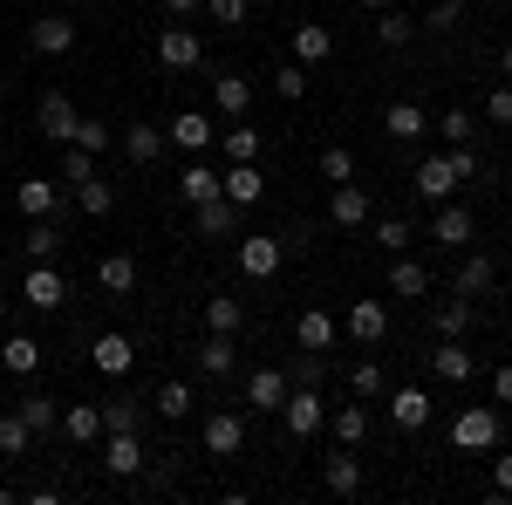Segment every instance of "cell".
I'll return each mask as SVG.
<instances>
[{
	"mask_svg": "<svg viewBox=\"0 0 512 505\" xmlns=\"http://www.w3.org/2000/svg\"><path fill=\"white\" fill-rule=\"evenodd\" d=\"M499 437H506V417H499L492 403L458 410V424H451V444H458V451H499Z\"/></svg>",
	"mask_w": 512,
	"mask_h": 505,
	"instance_id": "cell-1",
	"label": "cell"
},
{
	"mask_svg": "<svg viewBox=\"0 0 512 505\" xmlns=\"http://www.w3.org/2000/svg\"><path fill=\"white\" fill-rule=\"evenodd\" d=\"M280 424H287V437H315V430L328 424V396H321V389H287Z\"/></svg>",
	"mask_w": 512,
	"mask_h": 505,
	"instance_id": "cell-2",
	"label": "cell"
},
{
	"mask_svg": "<svg viewBox=\"0 0 512 505\" xmlns=\"http://www.w3.org/2000/svg\"><path fill=\"white\" fill-rule=\"evenodd\" d=\"M239 226H246V205H233V198H205V205H192V233L198 239H233Z\"/></svg>",
	"mask_w": 512,
	"mask_h": 505,
	"instance_id": "cell-3",
	"label": "cell"
},
{
	"mask_svg": "<svg viewBox=\"0 0 512 505\" xmlns=\"http://www.w3.org/2000/svg\"><path fill=\"white\" fill-rule=\"evenodd\" d=\"M280 260H287V239H274V233L239 239V273H246V280H274Z\"/></svg>",
	"mask_w": 512,
	"mask_h": 505,
	"instance_id": "cell-4",
	"label": "cell"
},
{
	"mask_svg": "<svg viewBox=\"0 0 512 505\" xmlns=\"http://www.w3.org/2000/svg\"><path fill=\"white\" fill-rule=\"evenodd\" d=\"M164 137H171V144H178V151H185V157H205V151H212V144H219V123L205 117V110H178Z\"/></svg>",
	"mask_w": 512,
	"mask_h": 505,
	"instance_id": "cell-5",
	"label": "cell"
},
{
	"mask_svg": "<svg viewBox=\"0 0 512 505\" xmlns=\"http://www.w3.org/2000/svg\"><path fill=\"white\" fill-rule=\"evenodd\" d=\"M410 192L424 198V205H444V198L458 192V164H451V157H424L417 178H410Z\"/></svg>",
	"mask_w": 512,
	"mask_h": 505,
	"instance_id": "cell-6",
	"label": "cell"
},
{
	"mask_svg": "<svg viewBox=\"0 0 512 505\" xmlns=\"http://www.w3.org/2000/svg\"><path fill=\"white\" fill-rule=\"evenodd\" d=\"M21 294H28V308H35V314H55L62 301H69V280L55 273V260H35V273H28Z\"/></svg>",
	"mask_w": 512,
	"mask_h": 505,
	"instance_id": "cell-7",
	"label": "cell"
},
{
	"mask_svg": "<svg viewBox=\"0 0 512 505\" xmlns=\"http://www.w3.org/2000/svg\"><path fill=\"white\" fill-rule=\"evenodd\" d=\"M328 226H342V233H355V226H369V192L362 185H328Z\"/></svg>",
	"mask_w": 512,
	"mask_h": 505,
	"instance_id": "cell-8",
	"label": "cell"
},
{
	"mask_svg": "<svg viewBox=\"0 0 512 505\" xmlns=\"http://www.w3.org/2000/svg\"><path fill=\"white\" fill-rule=\"evenodd\" d=\"M437 219H431V239H437V253H458V246H472V212H465V205H451V198H444V205H431Z\"/></svg>",
	"mask_w": 512,
	"mask_h": 505,
	"instance_id": "cell-9",
	"label": "cell"
},
{
	"mask_svg": "<svg viewBox=\"0 0 512 505\" xmlns=\"http://www.w3.org/2000/svg\"><path fill=\"white\" fill-rule=\"evenodd\" d=\"M349 335L362 342V349H383V335H390V308L376 301V294H362L349 308Z\"/></svg>",
	"mask_w": 512,
	"mask_h": 505,
	"instance_id": "cell-10",
	"label": "cell"
},
{
	"mask_svg": "<svg viewBox=\"0 0 512 505\" xmlns=\"http://www.w3.org/2000/svg\"><path fill=\"white\" fill-rule=\"evenodd\" d=\"M205 451H212V458H239V451H246V417L212 410V417H205Z\"/></svg>",
	"mask_w": 512,
	"mask_h": 505,
	"instance_id": "cell-11",
	"label": "cell"
},
{
	"mask_svg": "<svg viewBox=\"0 0 512 505\" xmlns=\"http://www.w3.org/2000/svg\"><path fill=\"white\" fill-rule=\"evenodd\" d=\"M192 362H198V376H212V383H226L239 369V349H233V335H205L192 349Z\"/></svg>",
	"mask_w": 512,
	"mask_h": 505,
	"instance_id": "cell-12",
	"label": "cell"
},
{
	"mask_svg": "<svg viewBox=\"0 0 512 505\" xmlns=\"http://www.w3.org/2000/svg\"><path fill=\"white\" fill-rule=\"evenodd\" d=\"M28 48H35V55H69V48H76V21H69V14H41L35 28H28Z\"/></svg>",
	"mask_w": 512,
	"mask_h": 505,
	"instance_id": "cell-13",
	"label": "cell"
},
{
	"mask_svg": "<svg viewBox=\"0 0 512 505\" xmlns=\"http://www.w3.org/2000/svg\"><path fill=\"white\" fill-rule=\"evenodd\" d=\"M144 458H151V451H144V437H137V430H110V451H103L110 478H137Z\"/></svg>",
	"mask_w": 512,
	"mask_h": 505,
	"instance_id": "cell-14",
	"label": "cell"
},
{
	"mask_svg": "<svg viewBox=\"0 0 512 505\" xmlns=\"http://www.w3.org/2000/svg\"><path fill=\"white\" fill-rule=\"evenodd\" d=\"M89 362H96V376H130V362H137V342L130 335H96V349H89Z\"/></svg>",
	"mask_w": 512,
	"mask_h": 505,
	"instance_id": "cell-15",
	"label": "cell"
},
{
	"mask_svg": "<svg viewBox=\"0 0 512 505\" xmlns=\"http://www.w3.org/2000/svg\"><path fill=\"white\" fill-rule=\"evenodd\" d=\"M76 103H69V96H62V89H48V96H41V137H48V144H69V137H76Z\"/></svg>",
	"mask_w": 512,
	"mask_h": 505,
	"instance_id": "cell-16",
	"label": "cell"
},
{
	"mask_svg": "<svg viewBox=\"0 0 512 505\" xmlns=\"http://www.w3.org/2000/svg\"><path fill=\"white\" fill-rule=\"evenodd\" d=\"M390 417H396V430H424L431 424V389H417V383L390 389Z\"/></svg>",
	"mask_w": 512,
	"mask_h": 505,
	"instance_id": "cell-17",
	"label": "cell"
},
{
	"mask_svg": "<svg viewBox=\"0 0 512 505\" xmlns=\"http://www.w3.org/2000/svg\"><path fill=\"white\" fill-rule=\"evenodd\" d=\"M164 144H171L164 123H123V157H130V164H158Z\"/></svg>",
	"mask_w": 512,
	"mask_h": 505,
	"instance_id": "cell-18",
	"label": "cell"
},
{
	"mask_svg": "<svg viewBox=\"0 0 512 505\" xmlns=\"http://www.w3.org/2000/svg\"><path fill=\"white\" fill-rule=\"evenodd\" d=\"M287 369H253V376H246V403H253V410H267V417H274L280 403H287Z\"/></svg>",
	"mask_w": 512,
	"mask_h": 505,
	"instance_id": "cell-19",
	"label": "cell"
},
{
	"mask_svg": "<svg viewBox=\"0 0 512 505\" xmlns=\"http://www.w3.org/2000/svg\"><path fill=\"white\" fill-rule=\"evenodd\" d=\"M158 62H164V69H198L205 48H198L192 28H164V35H158Z\"/></svg>",
	"mask_w": 512,
	"mask_h": 505,
	"instance_id": "cell-20",
	"label": "cell"
},
{
	"mask_svg": "<svg viewBox=\"0 0 512 505\" xmlns=\"http://www.w3.org/2000/svg\"><path fill=\"white\" fill-rule=\"evenodd\" d=\"M335 335H342V328H335V314H328V308H308L301 321H294V342H301V349H315V355L335 349Z\"/></svg>",
	"mask_w": 512,
	"mask_h": 505,
	"instance_id": "cell-21",
	"label": "cell"
},
{
	"mask_svg": "<svg viewBox=\"0 0 512 505\" xmlns=\"http://www.w3.org/2000/svg\"><path fill=\"white\" fill-rule=\"evenodd\" d=\"M328 55H335V28H328V21H301V28H294V62L315 69V62H328Z\"/></svg>",
	"mask_w": 512,
	"mask_h": 505,
	"instance_id": "cell-22",
	"label": "cell"
},
{
	"mask_svg": "<svg viewBox=\"0 0 512 505\" xmlns=\"http://www.w3.org/2000/svg\"><path fill=\"white\" fill-rule=\"evenodd\" d=\"M212 103H219V117H246V110H253V82L246 76H226V69H219V76H212Z\"/></svg>",
	"mask_w": 512,
	"mask_h": 505,
	"instance_id": "cell-23",
	"label": "cell"
},
{
	"mask_svg": "<svg viewBox=\"0 0 512 505\" xmlns=\"http://www.w3.org/2000/svg\"><path fill=\"white\" fill-rule=\"evenodd\" d=\"M55 198H62L55 178H21V185H14V205H21L28 219H55Z\"/></svg>",
	"mask_w": 512,
	"mask_h": 505,
	"instance_id": "cell-24",
	"label": "cell"
},
{
	"mask_svg": "<svg viewBox=\"0 0 512 505\" xmlns=\"http://www.w3.org/2000/svg\"><path fill=\"white\" fill-rule=\"evenodd\" d=\"M96 287H103V294H137V260H130V253H103V260H96Z\"/></svg>",
	"mask_w": 512,
	"mask_h": 505,
	"instance_id": "cell-25",
	"label": "cell"
},
{
	"mask_svg": "<svg viewBox=\"0 0 512 505\" xmlns=\"http://www.w3.org/2000/svg\"><path fill=\"white\" fill-rule=\"evenodd\" d=\"M219 192L233 198V205H253V198L267 192V178H260V164H226L219 171Z\"/></svg>",
	"mask_w": 512,
	"mask_h": 505,
	"instance_id": "cell-26",
	"label": "cell"
},
{
	"mask_svg": "<svg viewBox=\"0 0 512 505\" xmlns=\"http://www.w3.org/2000/svg\"><path fill=\"white\" fill-rule=\"evenodd\" d=\"M383 130H390L396 144H417V137L431 130V117H424V103H390V110H383Z\"/></svg>",
	"mask_w": 512,
	"mask_h": 505,
	"instance_id": "cell-27",
	"label": "cell"
},
{
	"mask_svg": "<svg viewBox=\"0 0 512 505\" xmlns=\"http://www.w3.org/2000/svg\"><path fill=\"white\" fill-rule=\"evenodd\" d=\"M62 437L69 444H96L103 437V403H69L62 410Z\"/></svg>",
	"mask_w": 512,
	"mask_h": 505,
	"instance_id": "cell-28",
	"label": "cell"
},
{
	"mask_svg": "<svg viewBox=\"0 0 512 505\" xmlns=\"http://www.w3.org/2000/svg\"><path fill=\"white\" fill-rule=\"evenodd\" d=\"M465 328H472V301H465V294H451V301L431 314V335H437V342H465Z\"/></svg>",
	"mask_w": 512,
	"mask_h": 505,
	"instance_id": "cell-29",
	"label": "cell"
},
{
	"mask_svg": "<svg viewBox=\"0 0 512 505\" xmlns=\"http://www.w3.org/2000/svg\"><path fill=\"white\" fill-rule=\"evenodd\" d=\"M0 369H7V376H35L41 369V342L35 335H7V342H0Z\"/></svg>",
	"mask_w": 512,
	"mask_h": 505,
	"instance_id": "cell-30",
	"label": "cell"
},
{
	"mask_svg": "<svg viewBox=\"0 0 512 505\" xmlns=\"http://www.w3.org/2000/svg\"><path fill=\"white\" fill-rule=\"evenodd\" d=\"M431 369H437V383H472L478 362L458 349V342H437V349H431Z\"/></svg>",
	"mask_w": 512,
	"mask_h": 505,
	"instance_id": "cell-31",
	"label": "cell"
},
{
	"mask_svg": "<svg viewBox=\"0 0 512 505\" xmlns=\"http://www.w3.org/2000/svg\"><path fill=\"white\" fill-rule=\"evenodd\" d=\"M178 198L185 205H205V198H219V171L198 157V164H185V178H178Z\"/></svg>",
	"mask_w": 512,
	"mask_h": 505,
	"instance_id": "cell-32",
	"label": "cell"
},
{
	"mask_svg": "<svg viewBox=\"0 0 512 505\" xmlns=\"http://www.w3.org/2000/svg\"><path fill=\"white\" fill-rule=\"evenodd\" d=\"M205 328H212V335H239V328H246L239 294H212V301H205Z\"/></svg>",
	"mask_w": 512,
	"mask_h": 505,
	"instance_id": "cell-33",
	"label": "cell"
},
{
	"mask_svg": "<svg viewBox=\"0 0 512 505\" xmlns=\"http://www.w3.org/2000/svg\"><path fill=\"white\" fill-rule=\"evenodd\" d=\"M492 253H472V260H465V267H458V280H451V294H465V301H478V294H485V287H492Z\"/></svg>",
	"mask_w": 512,
	"mask_h": 505,
	"instance_id": "cell-34",
	"label": "cell"
},
{
	"mask_svg": "<svg viewBox=\"0 0 512 505\" xmlns=\"http://www.w3.org/2000/svg\"><path fill=\"white\" fill-rule=\"evenodd\" d=\"M321 478H328V492H335V499H355V492H362V465H355L349 451H342V458H328Z\"/></svg>",
	"mask_w": 512,
	"mask_h": 505,
	"instance_id": "cell-35",
	"label": "cell"
},
{
	"mask_svg": "<svg viewBox=\"0 0 512 505\" xmlns=\"http://www.w3.org/2000/svg\"><path fill=\"white\" fill-rule=\"evenodd\" d=\"M424 287H431V267H417V260H403V253H396V267H390V294L417 301Z\"/></svg>",
	"mask_w": 512,
	"mask_h": 505,
	"instance_id": "cell-36",
	"label": "cell"
},
{
	"mask_svg": "<svg viewBox=\"0 0 512 505\" xmlns=\"http://www.w3.org/2000/svg\"><path fill=\"white\" fill-rule=\"evenodd\" d=\"M21 246H28V260H55L62 253V226L55 219H28V239Z\"/></svg>",
	"mask_w": 512,
	"mask_h": 505,
	"instance_id": "cell-37",
	"label": "cell"
},
{
	"mask_svg": "<svg viewBox=\"0 0 512 505\" xmlns=\"http://www.w3.org/2000/svg\"><path fill=\"white\" fill-rule=\"evenodd\" d=\"M28 444H35L28 417H21V410H7V417H0V458H28Z\"/></svg>",
	"mask_w": 512,
	"mask_h": 505,
	"instance_id": "cell-38",
	"label": "cell"
},
{
	"mask_svg": "<svg viewBox=\"0 0 512 505\" xmlns=\"http://www.w3.org/2000/svg\"><path fill=\"white\" fill-rule=\"evenodd\" d=\"M376 41H383V48H410V41H417V21L396 14V7H383V14H376Z\"/></svg>",
	"mask_w": 512,
	"mask_h": 505,
	"instance_id": "cell-39",
	"label": "cell"
},
{
	"mask_svg": "<svg viewBox=\"0 0 512 505\" xmlns=\"http://www.w3.org/2000/svg\"><path fill=\"white\" fill-rule=\"evenodd\" d=\"M76 205L89 219H110V205H117V185H103V178H82L76 185Z\"/></svg>",
	"mask_w": 512,
	"mask_h": 505,
	"instance_id": "cell-40",
	"label": "cell"
},
{
	"mask_svg": "<svg viewBox=\"0 0 512 505\" xmlns=\"http://www.w3.org/2000/svg\"><path fill=\"white\" fill-rule=\"evenodd\" d=\"M151 410H158V417H171V424H178V417H192V383H158Z\"/></svg>",
	"mask_w": 512,
	"mask_h": 505,
	"instance_id": "cell-41",
	"label": "cell"
},
{
	"mask_svg": "<svg viewBox=\"0 0 512 505\" xmlns=\"http://www.w3.org/2000/svg\"><path fill=\"white\" fill-rule=\"evenodd\" d=\"M144 424V396H110L103 403V430H137Z\"/></svg>",
	"mask_w": 512,
	"mask_h": 505,
	"instance_id": "cell-42",
	"label": "cell"
},
{
	"mask_svg": "<svg viewBox=\"0 0 512 505\" xmlns=\"http://www.w3.org/2000/svg\"><path fill=\"white\" fill-rule=\"evenodd\" d=\"M321 376H328V355H315V349H301L287 362V383L294 389H321Z\"/></svg>",
	"mask_w": 512,
	"mask_h": 505,
	"instance_id": "cell-43",
	"label": "cell"
},
{
	"mask_svg": "<svg viewBox=\"0 0 512 505\" xmlns=\"http://www.w3.org/2000/svg\"><path fill=\"white\" fill-rule=\"evenodd\" d=\"M335 437H342V451H355V444L369 437V410H362V403H342V410H335Z\"/></svg>",
	"mask_w": 512,
	"mask_h": 505,
	"instance_id": "cell-44",
	"label": "cell"
},
{
	"mask_svg": "<svg viewBox=\"0 0 512 505\" xmlns=\"http://www.w3.org/2000/svg\"><path fill=\"white\" fill-rule=\"evenodd\" d=\"M219 144H226V164H260V130H246V123L226 130Z\"/></svg>",
	"mask_w": 512,
	"mask_h": 505,
	"instance_id": "cell-45",
	"label": "cell"
},
{
	"mask_svg": "<svg viewBox=\"0 0 512 505\" xmlns=\"http://www.w3.org/2000/svg\"><path fill=\"white\" fill-rule=\"evenodd\" d=\"M349 389L362 396V403H369V396H383V362H376V355H362V362L349 369Z\"/></svg>",
	"mask_w": 512,
	"mask_h": 505,
	"instance_id": "cell-46",
	"label": "cell"
},
{
	"mask_svg": "<svg viewBox=\"0 0 512 505\" xmlns=\"http://www.w3.org/2000/svg\"><path fill=\"white\" fill-rule=\"evenodd\" d=\"M274 96H280V103H301V96H308V62H287V69H274Z\"/></svg>",
	"mask_w": 512,
	"mask_h": 505,
	"instance_id": "cell-47",
	"label": "cell"
},
{
	"mask_svg": "<svg viewBox=\"0 0 512 505\" xmlns=\"http://www.w3.org/2000/svg\"><path fill=\"white\" fill-rule=\"evenodd\" d=\"M321 178H328V185H349L355 178V151L349 144H328V151H321Z\"/></svg>",
	"mask_w": 512,
	"mask_h": 505,
	"instance_id": "cell-48",
	"label": "cell"
},
{
	"mask_svg": "<svg viewBox=\"0 0 512 505\" xmlns=\"http://www.w3.org/2000/svg\"><path fill=\"white\" fill-rule=\"evenodd\" d=\"M14 410L28 417V430H35V437H48V430H55V403H48V396H21Z\"/></svg>",
	"mask_w": 512,
	"mask_h": 505,
	"instance_id": "cell-49",
	"label": "cell"
},
{
	"mask_svg": "<svg viewBox=\"0 0 512 505\" xmlns=\"http://www.w3.org/2000/svg\"><path fill=\"white\" fill-rule=\"evenodd\" d=\"M62 178H69V185H82V178H96V151H82V144H69V151H62Z\"/></svg>",
	"mask_w": 512,
	"mask_h": 505,
	"instance_id": "cell-50",
	"label": "cell"
},
{
	"mask_svg": "<svg viewBox=\"0 0 512 505\" xmlns=\"http://www.w3.org/2000/svg\"><path fill=\"white\" fill-rule=\"evenodd\" d=\"M69 144H82V151H96V157H103V151H110V123L82 117V123H76V137H69Z\"/></svg>",
	"mask_w": 512,
	"mask_h": 505,
	"instance_id": "cell-51",
	"label": "cell"
},
{
	"mask_svg": "<svg viewBox=\"0 0 512 505\" xmlns=\"http://www.w3.org/2000/svg\"><path fill=\"white\" fill-rule=\"evenodd\" d=\"M410 226H403V219H383V226H376V246H383V253H403V246H410Z\"/></svg>",
	"mask_w": 512,
	"mask_h": 505,
	"instance_id": "cell-52",
	"label": "cell"
},
{
	"mask_svg": "<svg viewBox=\"0 0 512 505\" xmlns=\"http://www.w3.org/2000/svg\"><path fill=\"white\" fill-rule=\"evenodd\" d=\"M458 21H465V7H458V0H437L431 14H424V28H431V35H444V28H458Z\"/></svg>",
	"mask_w": 512,
	"mask_h": 505,
	"instance_id": "cell-53",
	"label": "cell"
},
{
	"mask_svg": "<svg viewBox=\"0 0 512 505\" xmlns=\"http://www.w3.org/2000/svg\"><path fill=\"white\" fill-rule=\"evenodd\" d=\"M205 14H212L219 28H239V21H246V0H205Z\"/></svg>",
	"mask_w": 512,
	"mask_h": 505,
	"instance_id": "cell-54",
	"label": "cell"
},
{
	"mask_svg": "<svg viewBox=\"0 0 512 505\" xmlns=\"http://www.w3.org/2000/svg\"><path fill=\"white\" fill-rule=\"evenodd\" d=\"M437 130H444L451 144H465V137H472V110H444V117H437Z\"/></svg>",
	"mask_w": 512,
	"mask_h": 505,
	"instance_id": "cell-55",
	"label": "cell"
},
{
	"mask_svg": "<svg viewBox=\"0 0 512 505\" xmlns=\"http://www.w3.org/2000/svg\"><path fill=\"white\" fill-rule=\"evenodd\" d=\"M485 117L499 123V130H512V82H506V89H492V103H485Z\"/></svg>",
	"mask_w": 512,
	"mask_h": 505,
	"instance_id": "cell-56",
	"label": "cell"
},
{
	"mask_svg": "<svg viewBox=\"0 0 512 505\" xmlns=\"http://www.w3.org/2000/svg\"><path fill=\"white\" fill-rule=\"evenodd\" d=\"M512 499V458H492V505Z\"/></svg>",
	"mask_w": 512,
	"mask_h": 505,
	"instance_id": "cell-57",
	"label": "cell"
},
{
	"mask_svg": "<svg viewBox=\"0 0 512 505\" xmlns=\"http://www.w3.org/2000/svg\"><path fill=\"white\" fill-rule=\"evenodd\" d=\"M492 403H512V362L492 369Z\"/></svg>",
	"mask_w": 512,
	"mask_h": 505,
	"instance_id": "cell-58",
	"label": "cell"
},
{
	"mask_svg": "<svg viewBox=\"0 0 512 505\" xmlns=\"http://www.w3.org/2000/svg\"><path fill=\"white\" fill-rule=\"evenodd\" d=\"M158 7H164V14H171V21H192V14H198V7H205V0H158Z\"/></svg>",
	"mask_w": 512,
	"mask_h": 505,
	"instance_id": "cell-59",
	"label": "cell"
},
{
	"mask_svg": "<svg viewBox=\"0 0 512 505\" xmlns=\"http://www.w3.org/2000/svg\"><path fill=\"white\" fill-rule=\"evenodd\" d=\"M499 76H506V82H512V41H506V55H499Z\"/></svg>",
	"mask_w": 512,
	"mask_h": 505,
	"instance_id": "cell-60",
	"label": "cell"
},
{
	"mask_svg": "<svg viewBox=\"0 0 512 505\" xmlns=\"http://www.w3.org/2000/svg\"><path fill=\"white\" fill-rule=\"evenodd\" d=\"M362 7H369V14H383V7H396V0H362Z\"/></svg>",
	"mask_w": 512,
	"mask_h": 505,
	"instance_id": "cell-61",
	"label": "cell"
},
{
	"mask_svg": "<svg viewBox=\"0 0 512 505\" xmlns=\"http://www.w3.org/2000/svg\"><path fill=\"white\" fill-rule=\"evenodd\" d=\"M0 328H7V294H0Z\"/></svg>",
	"mask_w": 512,
	"mask_h": 505,
	"instance_id": "cell-62",
	"label": "cell"
}]
</instances>
